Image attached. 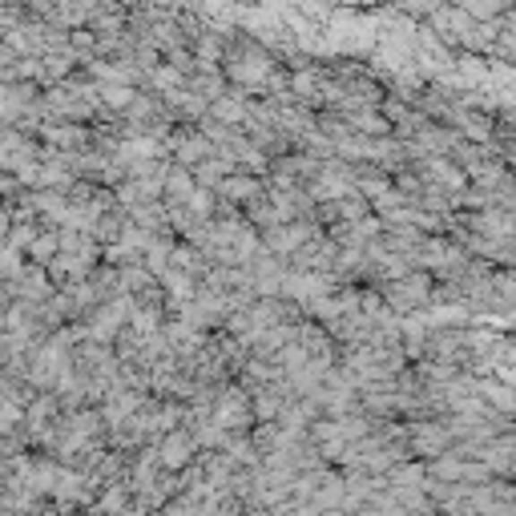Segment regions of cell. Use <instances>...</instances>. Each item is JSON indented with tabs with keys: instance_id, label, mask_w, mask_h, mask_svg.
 <instances>
[{
	"instance_id": "cell-4",
	"label": "cell",
	"mask_w": 516,
	"mask_h": 516,
	"mask_svg": "<svg viewBox=\"0 0 516 516\" xmlns=\"http://www.w3.org/2000/svg\"><path fill=\"white\" fill-rule=\"evenodd\" d=\"M190 452H198V440H194L190 432H169L166 440H161L158 460H161L166 468H182L185 460H190Z\"/></svg>"
},
{
	"instance_id": "cell-1",
	"label": "cell",
	"mask_w": 516,
	"mask_h": 516,
	"mask_svg": "<svg viewBox=\"0 0 516 516\" xmlns=\"http://www.w3.org/2000/svg\"><path fill=\"white\" fill-rule=\"evenodd\" d=\"M408 440H411V452H419V456H448L452 443H456V435H452V427L443 424V419H416V424L408 427Z\"/></svg>"
},
{
	"instance_id": "cell-2",
	"label": "cell",
	"mask_w": 516,
	"mask_h": 516,
	"mask_svg": "<svg viewBox=\"0 0 516 516\" xmlns=\"http://www.w3.org/2000/svg\"><path fill=\"white\" fill-rule=\"evenodd\" d=\"M427 298H432V279L427 274H403V279L387 282L383 290V303H391L395 311H416V306H424Z\"/></svg>"
},
{
	"instance_id": "cell-8",
	"label": "cell",
	"mask_w": 516,
	"mask_h": 516,
	"mask_svg": "<svg viewBox=\"0 0 516 516\" xmlns=\"http://www.w3.org/2000/svg\"><path fill=\"white\" fill-rule=\"evenodd\" d=\"M322 516H347V512H339V508H331V512H322Z\"/></svg>"
},
{
	"instance_id": "cell-6",
	"label": "cell",
	"mask_w": 516,
	"mask_h": 516,
	"mask_svg": "<svg viewBox=\"0 0 516 516\" xmlns=\"http://www.w3.org/2000/svg\"><path fill=\"white\" fill-rule=\"evenodd\" d=\"M218 190L222 194H230V198H254L258 194V182L254 177H222V182H218Z\"/></svg>"
},
{
	"instance_id": "cell-7",
	"label": "cell",
	"mask_w": 516,
	"mask_h": 516,
	"mask_svg": "<svg viewBox=\"0 0 516 516\" xmlns=\"http://www.w3.org/2000/svg\"><path fill=\"white\" fill-rule=\"evenodd\" d=\"M242 113H246V105L238 101V97H214V117H222V121H238Z\"/></svg>"
},
{
	"instance_id": "cell-5",
	"label": "cell",
	"mask_w": 516,
	"mask_h": 516,
	"mask_svg": "<svg viewBox=\"0 0 516 516\" xmlns=\"http://www.w3.org/2000/svg\"><path fill=\"white\" fill-rule=\"evenodd\" d=\"M311 238V226L295 222V226H274V230H266V242H271V250H279V254H290V250H298L303 242Z\"/></svg>"
},
{
	"instance_id": "cell-3",
	"label": "cell",
	"mask_w": 516,
	"mask_h": 516,
	"mask_svg": "<svg viewBox=\"0 0 516 516\" xmlns=\"http://www.w3.org/2000/svg\"><path fill=\"white\" fill-rule=\"evenodd\" d=\"M226 73H230L234 81H242V85H262V81L274 73V64L266 61L262 53H246V56H238L234 64H226Z\"/></svg>"
}]
</instances>
